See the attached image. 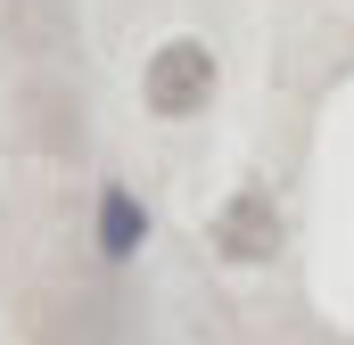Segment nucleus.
<instances>
[{"instance_id":"1","label":"nucleus","mask_w":354,"mask_h":345,"mask_svg":"<svg viewBox=\"0 0 354 345\" xmlns=\"http://www.w3.org/2000/svg\"><path fill=\"white\" fill-rule=\"evenodd\" d=\"M140 99H149V115H165V124L198 115V107L214 99V50H206V41H189V33L157 41V50H149V66H140Z\"/></svg>"},{"instance_id":"2","label":"nucleus","mask_w":354,"mask_h":345,"mask_svg":"<svg viewBox=\"0 0 354 345\" xmlns=\"http://www.w3.org/2000/svg\"><path fill=\"white\" fill-rule=\"evenodd\" d=\"M206 239H214V255L239 263V271H256V263L280 255V206H272L264 181H248V189H231V206L206 222Z\"/></svg>"},{"instance_id":"3","label":"nucleus","mask_w":354,"mask_h":345,"mask_svg":"<svg viewBox=\"0 0 354 345\" xmlns=\"http://www.w3.org/2000/svg\"><path fill=\"white\" fill-rule=\"evenodd\" d=\"M91 239H99V263H140V247H149V206H140L124 181H99V197H91Z\"/></svg>"}]
</instances>
